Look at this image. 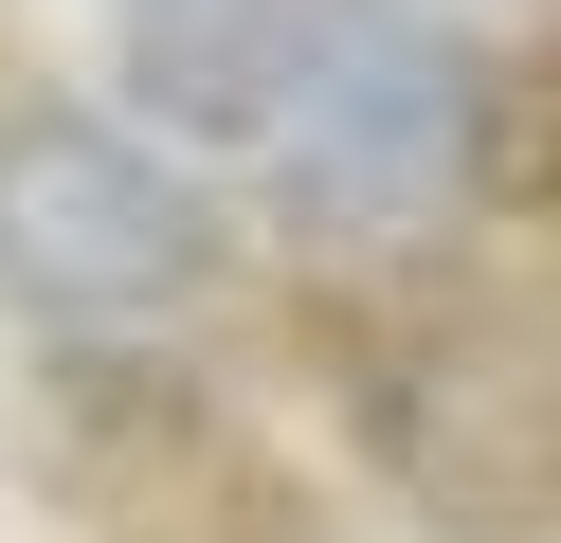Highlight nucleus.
I'll use <instances>...</instances> for the list:
<instances>
[{"mask_svg": "<svg viewBox=\"0 0 561 543\" xmlns=\"http://www.w3.org/2000/svg\"><path fill=\"white\" fill-rule=\"evenodd\" d=\"M363 434L416 507H453L471 543L543 525V344L507 290H435L416 344H363Z\"/></svg>", "mask_w": 561, "mask_h": 543, "instance_id": "7ed1b4c3", "label": "nucleus"}, {"mask_svg": "<svg viewBox=\"0 0 561 543\" xmlns=\"http://www.w3.org/2000/svg\"><path fill=\"white\" fill-rule=\"evenodd\" d=\"M218 272V217L163 145L91 127V109H19L0 127V290L37 326H163Z\"/></svg>", "mask_w": 561, "mask_h": 543, "instance_id": "f03ea898", "label": "nucleus"}, {"mask_svg": "<svg viewBox=\"0 0 561 543\" xmlns=\"http://www.w3.org/2000/svg\"><path fill=\"white\" fill-rule=\"evenodd\" d=\"M290 19H308V0H127V72H146V109L254 127L272 72H290Z\"/></svg>", "mask_w": 561, "mask_h": 543, "instance_id": "20e7f679", "label": "nucleus"}, {"mask_svg": "<svg viewBox=\"0 0 561 543\" xmlns=\"http://www.w3.org/2000/svg\"><path fill=\"white\" fill-rule=\"evenodd\" d=\"M254 163H272V200L327 217V236H416L435 200L507 181V91H489V55L453 19H416V0H308L290 72H272V109H254Z\"/></svg>", "mask_w": 561, "mask_h": 543, "instance_id": "f257e3e1", "label": "nucleus"}]
</instances>
